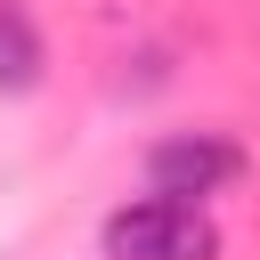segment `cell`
<instances>
[{
  "instance_id": "1",
  "label": "cell",
  "mask_w": 260,
  "mask_h": 260,
  "mask_svg": "<svg viewBox=\"0 0 260 260\" xmlns=\"http://www.w3.org/2000/svg\"><path fill=\"white\" fill-rule=\"evenodd\" d=\"M98 244H106V260H219L211 211L179 203V195H138L122 211H106Z\"/></svg>"
},
{
  "instance_id": "2",
  "label": "cell",
  "mask_w": 260,
  "mask_h": 260,
  "mask_svg": "<svg viewBox=\"0 0 260 260\" xmlns=\"http://www.w3.org/2000/svg\"><path fill=\"white\" fill-rule=\"evenodd\" d=\"M228 179H244V146L219 138V130H179V138L146 146V187H154V195L203 203V195H219Z\"/></svg>"
},
{
  "instance_id": "3",
  "label": "cell",
  "mask_w": 260,
  "mask_h": 260,
  "mask_svg": "<svg viewBox=\"0 0 260 260\" xmlns=\"http://www.w3.org/2000/svg\"><path fill=\"white\" fill-rule=\"evenodd\" d=\"M32 81H41V32H32V16L16 0H0V89L16 98Z\"/></svg>"
}]
</instances>
